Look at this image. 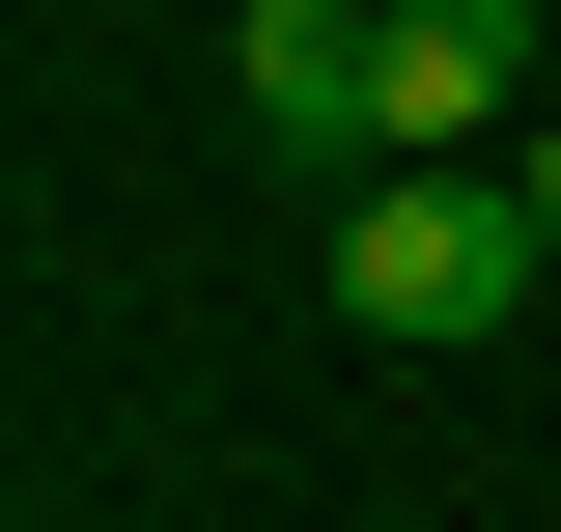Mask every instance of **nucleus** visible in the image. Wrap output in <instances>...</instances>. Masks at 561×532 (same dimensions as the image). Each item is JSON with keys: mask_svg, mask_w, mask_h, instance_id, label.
Here are the masks:
<instances>
[{"mask_svg": "<svg viewBox=\"0 0 561 532\" xmlns=\"http://www.w3.org/2000/svg\"><path fill=\"white\" fill-rule=\"evenodd\" d=\"M534 280H561V224L505 197V169H365L337 197V336H393V365H478Z\"/></svg>", "mask_w": 561, "mask_h": 532, "instance_id": "obj_1", "label": "nucleus"}, {"mask_svg": "<svg viewBox=\"0 0 561 532\" xmlns=\"http://www.w3.org/2000/svg\"><path fill=\"white\" fill-rule=\"evenodd\" d=\"M505 197H534V224H561V113H534V140H505Z\"/></svg>", "mask_w": 561, "mask_h": 532, "instance_id": "obj_4", "label": "nucleus"}, {"mask_svg": "<svg viewBox=\"0 0 561 532\" xmlns=\"http://www.w3.org/2000/svg\"><path fill=\"white\" fill-rule=\"evenodd\" d=\"M534 113V0H393V169H505Z\"/></svg>", "mask_w": 561, "mask_h": 532, "instance_id": "obj_3", "label": "nucleus"}, {"mask_svg": "<svg viewBox=\"0 0 561 532\" xmlns=\"http://www.w3.org/2000/svg\"><path fill=\"white\" fill-rule=\"evenodd\" d=\"M225 84H253L280 169H393V0H253V28H225Z\"/></svg>", "mask_w": 561, "mask_h": 532, "instance_id": "obj_2", "label": "nucleus"}]
</instances>
